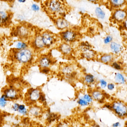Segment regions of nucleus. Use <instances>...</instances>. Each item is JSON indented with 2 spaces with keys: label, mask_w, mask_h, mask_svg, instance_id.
<instances>
[{
  "label": "nucleus",
  "mask_w": 127,
  "mask_h": 127,
  "mask_svg": "<svg viewBox=\"0 0 127 127\" xmlns=\"http://www.w3.org/2000/svg\"><path fill=\"white\" fill-rule=\"evenodd\" d=\"M3 93L9 101L18 100L20 97V93L19 91L12 87H5L3 90Z\"/></svg>",
  "instance_id": "nucleus-4"
},
{
  "label": "nucleus",
  "mask_w": 127,
  "mask_h": 127,
  "mask_svg": "<svg viewBox=\"0 0 127 127\" xmlns=\"http://www.w3.org/2000/svg\"><path fill=\"white\" fill-rule=\"evenodd\" d=\"M82 57L88 59H94L96 55V53L92 49H88L81 52Z\"/></svg>",
  "instance_id": "nucleus-17"
},
{
  "label": "nucleus",
  "mask_w": 127,
  "mask_h": 127,
  "mask_svg": "<svg viewBox=\"0 0 127 127\" xmlns=\"http://www.w3.org/2000/svg\"><path fill=\"white\" fill-rule=\"evenodd\" d=\"M110 48L114 54H118L122 51V46L120 44L115 42H112L111 43Z\"/></svg>",
  "instance_id": "nucleus-20"
},
{
  "label": "nucleus",
  "mask_w": 127,
  "mask_h": 127,
  "mask_svg": "<svg viewBox=\"0 0 127 127\" xmlns=\"http://www.w3.org/2000/svg\"><path fill=\"white\" fill-rule=\"evenodd\" d=\"M10 19V16L8 13L5 11H0V27L7 25Z\"/></svg>",
  "instance_id": "nucleus-15"
},
{
  "label": "nucleus",
  "mask_w": 127,
  "mask_h": 127,
  "mask_svg": "<svg viewBox=\"0 0 127 127\" xmlns=\"http://www.w3.org/2000/svg\"><path fill=\"white\" fill-rule=\"evenodd\" d=\"M73 68L71 66H67L64 67L61 69L62 73L67 77H71L74 73Z\"/></svg>",
  "instance_id": "nucleus-19"
},
{
  "label": "nucleus",
  "mask_w": 127,
  "mask_h": 127,
  "mask_svg": "<svg viewBox=\"0 0 127 127\" xmlns=\"http://www.w3.org/2000/svg\"><path fill=\"white\" fill-rule=\"evenodd\" d=\"M14 49L16 50H21L28 48L27 43L22 40L17 41L14 44Z\"/></svg>",
  "instance_id": "nucleus-18"
},
{
  "label": "nucleus",
  "mask_w": 127,
  "mask_h": 127,
  "mask_svg": "<svg viewBox=\"0 0 127 127\" xmlns=\"http://www.w3.org/2000/svg\"><path fill=\"white\" fill-rule=\"evenodd\" d=\"M113 56L112 55H103L100 58V61L104 64H109L113 60Z\"/></svg>",
  "instance_id": "nucleus-22"
},
{
  "label": "nucleus",
  "mask_w": 127,
  "mask_h": 127,
  "mask_svg": "<svg viewBox=\"0 0 127 127\" xmlns=\"http://www.w3.org/2000/svg\"><path fill=\"white\" fill-rule=\"evenodd\" d=\"M88 103L91 105L93 102V99L91 95L89 94H85L82 97Z\"/></svg>",
  "instance_id": "nucleus-30"
},
{
  "label": "nucleus",
  "mask_w": 127,
  "mask_h": 127,
  "mask_svg": "<svg viewBox=\"0 0 127 127\" xmlns=\"http://www.w3.org/2000/svg\"><path fill=\"white\" fill-rule=\"evenodd\" d=\"M112 66L117 70H119L122 69L121 66L117 62H114L112 63Z\"/></svg>",
  "instance_id": "nucleus-33"
},
{
  "label": "nucleus",
  "mask_w": 127,
  "mask_h": 127,
  "mask_svg": "<svg viewBox=\"0 0 127 127\" xmlns=\"http://www.w3.org/2000/svg\"><path fill=\"white\" fill-rule=\"evenodd\" d=\"M35 0V1H38V0Z\"/></svg>",
  "instance_id": "nucleus-46"
},
{
  "label": "nucleus",
  "mask_w": 127,
  "mask_h": 127,
  "mask_svg": "<svg viewBox=\"0 0 127 127\" xmlns=\"http://www.w3.org/2000/svg\"><path fill=\"white\" fill-rule=\"evenodd\" d=\"M32 45L35 49H42L45 47L42 41L41 35H38L35 37Z\"/></svg>",
  "instance_id": "nucleus-14"
},
{
  "label": "nucleus",
  "mask_w": 127,
  "mask_h": 127,
  "mask_svg": "<svg viewBox=\"0 0 127 127\" xmlns=\"http://www.w3.org/2000/svg\"><path fill=\"white\" fill-rule=\"evenodd\" d=\"M43 43L45 47H49L55 42V37L54 35L48 31H45L41 34Z\"/></svg>",
  "instance_id": "nucleus-7"
},
{
  "label": "nucleus",
  "mask_w": 127,
  "mask_h": 127,
  "mask_svg": "<svg viewBox=\"0 0 127 127\" xmlns=\"http://www.w3.org/2000/svg\"><path fill=\"white\" fill-rule=\"evenodd\" d=\"M41 69V72L42 73L44 74H46L49 73L50 71V69L49 68H42Z\"/></svg>",
  "instance_id": "nucleus-37"
},
{
  "label": "nucleus",
  "mask_w": 127,
  "mask_h": 127,
  "mask_svg": "<svg viewBox=\"0 0 127 127\" xmlns=\"http://www.w3.org/2000/svg\"><path fill=\"white\" fill-rule=\"evenodd\" d=\"M124 26L125 28L127 29V18L124 20Z\"/></svg>",
  "instance_id": "nucleus-41"
},
{
  "label": "nucleus",
  "mask_w": 127,
  "mask_h": 127,
  "mask_svg": "<svg viewBox=\"0 0 127 127\" xmlns=\"http://www.w3.org/2000/svg\"><path fill=\"white\" fill-rule=\"evenodd\" d=\"M57 127H64L62 125L59 126H57Z\"/></svg>",
  "instance_id": "nucleus-45"
},
{
  "label": "nucleus",
  "mask_w": 127,
  "mask_h": 127,
  "mask_svg": "<svg viewBox=\"0 0 127 127\" xmlns=\"http://www.w3.org/2000/svg\"><path fill=\"white\" fill-rule=\"evenodd\" d=\"M113 39V38L112 36H110V35H108L104 38L103 41H104V43L105 44H108L111 43L112 42Z\"/></svg>",
  "instance_id": "nucleus-31"
},
{
  "label": "nucleus",
  "mask_w": 127,
  "mask_h": 127,
  "mask_svg": "<svg viewBox=\"0 0 127 127\" xmlns=\"http://www.w3.org/2000/svg\"><path fill=\"white\" fill-rule=\"evenodd\" d=\"M115 85L114 84L109 83L107 85V88L109 90L112 91L115 88Z\"/></svg>",
  "instance_id": "nucleus-36"
},
{
  "label": "nucleus",
  "mask_w": 127,
  "mask_h": 127,
  "mask_svg": "<svg viewBox=\"0 0 127 127\" xmlns=\"http://www.w3.org/2000/svg\"><path fill=\"white\" fill-rule=\"evenodd\" d=\"M127 18V12L124 10L121 9L116 10L113 15V18L117 22L124 21Z\"/></svg>",
  "instance_id": "nucleus-10"
},
{
  "label": "nucleus",
  "mask_w": 127,
  "mask_h": 127,
  "mask_svg": "<svg viewBox=\"0 0 127 127\" xmlns=\"http://www.w3.org/2000/svg\"><path fill=\"white\" fill-rule=\"evenodd\" d=\"M41 112V108L37 106H32L28 110V113L34 117H38L39 116Z\"/></svg>",
  "instance_id": "nucleus-21"
},
{
  "label": "nucleus",
  "mask_w": 127,
  "mask_h": 127,
  "mask_svg": "<svg viewBox=\"0 0 127 127\" xmlns=\"http://www.w3.org/2000/svg\"><path fill=\"white\" fill-rule=\"evenodd\" d=\"M51 64V59L49 57L44 56L38 60V65L41 69L49 68Z\"/></svg>",
  "instance_id": "nucleus-13"
},
{
  "label": "nucleus",
  "mask_w": 127,
  "mask_h": 127,
  "mask_svg": "<svg viewBox=\"0 0 127 127\" xmlns=\"http://www.w3.org/2000/svg\"><path fill=\"white\" fill-rule=\"evenodd\" d=\"M59 51L65 55H69L73 52V48L69 43L64 42L62 43L59 48Z\"/></svg>",
  "instance_id": "nucleus-11"
},
{
  "label": "nucleus",
  "mask_w": 127,
  "mask_h": 127,
  "mask_svg": "<svg viewBox=\"0 0 127 127\" xmlns=\"http://www.w3.org/2000/svg\"><path fill=\"white\" fill-rule=\"evenodd\" d=\"M14 52L13 59L15 61L20 64H28L32 60L33 58V52L28 48L21 50L15 49Z\"/></svg>",
  "instance_id": "nucleus-2"
},
{
  "label": "nucleus",
  "mask_w": 127,
  "mask_h": 127,
  "mask_svg": "<svg viewBox=\"0 0 127 127\" xmlns=\"http://www.w3.org/2000/svg\"><path fill=\"white\" fill-rule=\"evenodd\" d=\"M79 49L81 52L85 51L86 50L91 49V46L88 42H81L79 46Z\"/></svg>",
  "instance_id": "nucleus-26"
},
{
  "label": "nucleus",
  "mask_w": 127,
  "mask_h": 127,
  "mask_svg": "<svg viewBox=\"0 0 127 127\" xmlns=\"http://www.w3.org/2000/svg\"><path fill=\"white\" fill-rule=\"evenodd\" d=\"M115 81L118 84H124L126 82L124 76L120 73L115 74Z\"/></svg>",
  "instance_id": "nucleus-23"
},
{
  "label": "nucleus",
  "mask_w": 127,
  "mask_h": 127,
  "mask_svg": "<svg viewBox=\"0 0 127 127\" xmlns=\"http://www.w3.org/2000/svg\"><path fill=\"white\" fill-rule=\"evenodd\" d=\"M31 9L34 12H38L40 10V6L37 4L33 3L31 6Z\"/></svg>",
  "instance_id": "nucleus-32"
},
{
  "label": "nucleus",
  "mask_w": 127,
  "mask_h": 127,
  "mask_svg": "<svg viewBox=\"0 0 127 127\" xmlns=\"http://www.w3.org/2000/svg\"><path fill=\"white\" fill-rule=\"evenodd\" d=\"M8 100L3 94L0 97V107L3 108L7 106Z\"/></svg>",
  "instance_id": "nucleus-28"
},
{
  "label": "nucleus",
  "mask_w": 127,
  "mask_h": 127,
  "mask_svg": "<svg viewBox=\"0 0 127 127\" xmlns=\"http://www.w3.org/2000/svg\"><path fill=\"white\" fill-rule=\"evenodd\" d=\"M16 36L22 39H27L30 34L28 28L25 25H21L17 28L15 32Z\"/></svg>",
  "instance_id": "nucleus-8"
},
{
  "label": "nucleus",
  "mask_w": 127,
  "mask_h": 127,
  "mask_svg": "<svg viewBox=\"0 0 127 127\" xmlns=\"http://www.w3.org/2000/svg\"><path fill=\"white\" fill-rule=\"evenodd\" d=\"M125 127H127V120L125 123Z\"/></svg>",
  "instance_id": "nucleus-44"
},
{
  "label": "nucleus",
  "mask_w": 127,
  "mask_h": 127,
  "mask_svg": "<svg viewBox=\"0 0 127 127\" xmlns=\"http://www.w3.org/2000/svg\"><path fill=\"white\" fill-rule=\"evenodd\" d=\"M91 95L94 100L98 102H103L105 98V96L104 93L99 90H94L92 91Z\"/></svg>",
  "instance_id": "nucleus-12"
},
{
  "label": "nucleus",
  "mask_w": 127,
  "mask_h": 127,
  "mask_svg": "<svg viewBox=\"0 0 127 127\" xmlns=\"http://www.w3.org/2000/svg\"><path fill=\"white\" fill-rule=\"evenodd\" d=\"M110 105V110L121 119L127 117V104L121 101L115 100Z\"/></svg>",
  "instance_id": "nucleus-3"
},
{
  "label": "nucleus",
  "mask_w": 127,
  "mask_h": 127,
  "mask_svg": "<svg viewBox=\"0 0 127 127\" xmlns=\"http://www.w3.org/2000/svg\"><path fill=\"white\" fill-rule=\"evenodd\" d=\"M84 81L86 84L88 85L93 84L95 81V77L92 74H87L84 76Z\"/></svg>",
  "instance_id": "nucleus-24"
},
{
  "label": "nucleus",
  "mask_w": 127,
  "mask_h": 127,
  "mask_svg": "<svg viewBox=\"0 0 127 127\" xmlns=\"http://www.w3.org/2000/svg\"><path fill=\"white\" fill-rule=\"evenodd\" d=\"M17 0L20 3H24L27 1V0Z\"/></svg>",
  "instance_id": "nucleus-42"
},
{
  "label": "nucleus",
  "mask_w": 127,
  "mask_h": 127,
  "mask_svg": "<svg viewBox=\"0 0 127 127\" xmlns=\"http://www.w3.org/2000/svg\"><path fill=\"white\" fill-rule=\"evenodd\" d=\"M54 23L55 26L59 29L62 31L68 29L69 27V23L63 17L55 18Z\"/></svg>",
  "instance_id": "nucleus-9"
},
{
  "label": "nucleus",
  "mask_w": 127,
  "mask_h": 127,
  "mask_svg": "<svg viewBox=\"0 0 127 127\" xmlns=\"http://www.w3.org/2000/svg\"><path fill=\"white\" fill-rule=\"evenodd\" d=\"M77 103L81 107H86L90 105L82 97L79 98Z\"/></svg>",
  "instance_id": "nucleus-29"
},
{
  "label": "nucleus",
  "mask_w": 127,
  "mask_h": 127,
  "mask_svg": "<svg viewBox=\"0 0 127 127\" xmlns=\"http://www.w3.org/2000/svg\"><path fill=\"white\" fill-rule=\"evenodd\" d=\"M45 97L44 95L42 93L41 94V96H40V98H39V100L38 101H40L41 102L43 103V102H45Z\"/></svg>",
  "instance_id": "nucleus-38"
},
{
  "label": "nucleus",
  "mask_w": 127,
  "mask_h": 127,
  "mask_svg": "<svg viewBox=\"0 0 127 127\" xmlns=\"http://www.w3.org/2000/svg\"><path fill=\"white\" fill-rule=\"evenodd\" d=\"M94 13L96 17L99 20H103L106 17L105 12L99 6H98L95 8Z\"/></svg>",
  "instance_id": "nucleus-16"
},
{
  "label": "nucleus",
  "mask_w": 127,
  "mask_h": 127,
  "mask_svg": "<svg viewBox=\"0 0 127 127\" xmlns=\"http://www.w3.org/2000/svg\"><path fill=\"white\" fill-rule=\"evenodd\" d=\"M45 9L49 15L55 17H63L67 12V6L63 0H47L45 3Z\"/></svg>",
  "instance_id": "nucleus-1"
},
{
  "label": "nucleus",
  "mask_w": 127,
  "mask_h": 127,
  "mask_svg": "<svg viewBox=\"0 0 127 127\" xmlns=\"http://www.w3.org/2000/svg\"><path fill=\"white\" fill-rule=\"evenodd\" d=\"M41 93V91L39 89L37 88L30 89L26 94V100L30 103L37 102L39 100Z\"/></svg>",
  "instance_id": "nucleus-6"
},
{
  "label": "nucleus",
  "mask_w": 127,
  "mask_h": 127,
  "mask_svg": "<svg viewBox=\"0 0 127 127\" xmlns=\"http://www.w3.org/2000/svg\"><path fill=\"white\" fill-rule=\"evenodd\" d=\"M19 105H20V104H18V103H14L11 107L12 110L14 112H18Z\"/></svg>",
  "instance_id": "nucleus-35"
},
{
  "label": "nucleus",
  "mask_w": 127,
  "mask_h": 127,
  "mask_svg": "<svg viewBox=\"0 0 127 127\" xmlns=\"http://www.w3.org/2000/svg\"><path fill=\"white\" fill-rule=\"evenodd\" d=\"M87 0V1L90 2L95 3L98 2L99 1V0Z\"/></svg>",
  "instance_id": "nucleus-40"
},
{
  "label": "nucleus",
  "mask_w": 127,
  "mask_h": 127,
  "mask_svg": "<svg viewBox=\"0 0 127 127\" xmlns=\"http://www.w3.org/2000/svg\"><path fill=\"white\" fill-rule=\"evenodd\" d=\"M111 4L114 8L121 7L125 3L126 0H110Z\"/></svg>",
  "instance_id": "nucleus-25"
},
{
  "label": "nucleus",
  "mask_w": 127,
  "mask_h": 127,
  "mask_svg": "<svg viewBox=\"0 0 127 127\" xmlns=\"http://www.w3.org/2000/svg\"><path fill=\"white\" fill-rule=\"evenodd\" d=\"M92 127H100V126L98 125V124H95V125H93V126H92Z\"/></svg>",
  "instance_id": "nucleus-43"
},
{
  "label": "nucleus",
  "mask_w": 127,
  "mask_h": 127,
  "mask_svg": "<svg viewBox=\"0 0 127 127\" xmlns=\"http://www.w3.org/2000/svg\"><path fill=\"white\" fill-rule=\"evenodd\" d=\"M60 36L64 42L72 43L76 39L77 34L74 30L68 29L62 31L60 33Z\"/></svg>",
  "instance_id": "nucleus-5"
},
{
  "label": "nucleus",
  "mask_w": 127,
  "mask_h": 127,
  "mask_svg": "<svg viewBox=\"0 0 127 127\" xmlns=\"http://www.w3.org/2000/svg\"><path fill=\"white\" fill-rule=\"evenodd\" d=\"M99 82H100V87L101 88H105L107 86V82L105 80H103V79H101V80H100Z\"/></svg>",
  "instance_id": "nucleus-34"
},
{
  "label": "nucleus",
  "mask_w": 127,
  "mask_h": 127,
  "mask_svg": "<svg viewBox=\"0 0 127 127\" xmlns=\"http://www.w3.org/2000/svg\"><path fill=\"white\" fill-rule=\"evenodd\" d=\"M18 112L23 116H26L28 114V110L24 105H20Z\"/></svg>",
  "instance_id": "nucleus-27"
},
{
  "label": "nucleus",
  "mask_w": 127,
  "mask_h": 127,
  "mask_svg": "<svg viewBox=\"0 0 127 127\" xmlns=\"http://www.w3.org/2000/svg\"><path fill=\"white\" fill-rule=\"evenodd\" d=\"M120 126V123L119 122H116L112 125V127H119Z\"/></svg>",
  "instance_id": "nucleus-39"
}]
</instances>
